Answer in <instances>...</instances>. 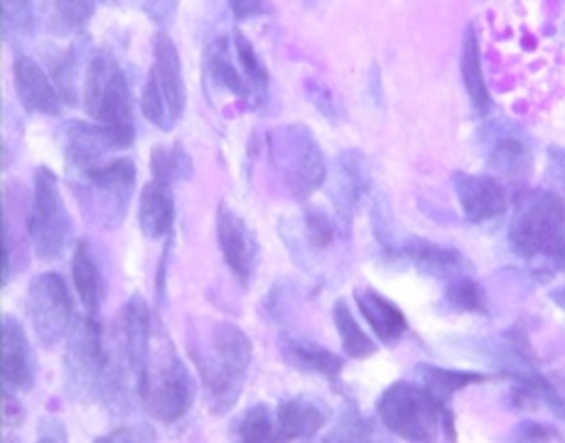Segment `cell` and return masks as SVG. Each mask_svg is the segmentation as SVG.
Wrapping results in <instances>:
<instances>
[{
  "instance_id": "cell-15",
  "label": "cell",
  "mask_w": 565,
  "mask_h": 443,
  "mask_svg": "<svg viewBox=\"0 0 565 443\" xmlns=\"http://www.w3.org/2000/svg\"><path fill=\"white\" fill-rule=\"evenodd\" d=\"M13 82L20 104L32 114L60 116L62 114V96L57 86L52 84L47 72L28 55H15L13 60Z\"/></svg>"
},
{
  "instance_id": "cell-4",
  "label": "cell",
  "mask_w": 565,
  "mask_h": 443,
  "mask_svg": "<svg viewBox=\"0 0 565 443\" xmlns=\"http://www.w3.org/2000/svg\"><path fill=\"white\" fill-rule=\"evenodd\" d=\"M136 394L146 414L160 424H175L190 414L194 404V380L166 333H160V348H150L143 372L136 380Z\"/></svg>"
},
{
  "instance_id": "cell-32",
  "label": "cell",
  "mask_w": 565,
  "mask_h": 443,
  "mask_svg": "<svg viewBox=\"0 0 565 443\" xmlns=\"http://www.w3.org/2000/svg\"><path fill=\"white\" fill-rule=\"evenodd\" d=\"M445 300L462 313H484L487 310V298H484V288L477 284V281L465 274L452 278L448 288H445Z\"/></svg>"
},
{
  "instance_id": "cell-43",
  "label": "cell",
  "mask_w": 565,
  "mask_h": 443,
  "mask_svg": "<svg viewBox=\"0 0 565 443\" xmlns=\"http://www.w3.org/2000/svg\"><path fill=\"white\" fill-rule=\"evenodd\" d=\"M230 8L236 20L256 18L264 13V0H230Z\"/></svg>"
},
{
  "instance_id": "cell-18",
  "label": "cell",
  "mask_w": 565,
  "mask_h": 443,
  "mask_svg": "<svg viewBox=\"0 0 565 443\" xmlns=\"http://www.w3.org/2000/svg\"><path fill=\"white\" fill-rule=\"evenodd\" d=\"M328 424V409L308 397L282 399L276 409V441H306Z\"/></svg>"
},
{
  "instance_id": "cell-14",
  "label": "cell",
  "mask_w": 565,
  "mask_h": 443,
  "mask_svg": "<svg viewBox=\"0 0 565 443\" xmlns=\"http://www.w3.org/2000/svg\"><path fill=\"white\" fill-rule=\"evenodd\" d=\"M396 259H406L418 272L436 276V278H458L465 274H472V264L467 262L465 254L458 250H450V246H440L426 240H418V236H406L404 242L398 244V250L391 254Z\"/></svg>"
},
{
  "instance_id": "cell-30",
  "label": "cell",
  "mask_w": 565,
  "mask_h": 443,
  "mask_svg": "<svg viewBox=\"0 0 565 443\" xmlns=\"http://www.w3.org/2000/svg\"><path fill=\"white\" fill-rule=\"evenodd\" d=\"M232 40H234L238 67H242L246 82L252 84V89L256 94V104H260L266 99V92H268V70L264 67V62H260L258 52L252 45V40H248L242 30H234Z\"/></svg>"
},
{
  "instance_id": "cell-28",
  "label": "cell",
  "mask_w": 565,
  "mask_h": 443,
  "mask_svg": "<svg viewBox=\"0 0 565 443\" xmlns=\"http://www.w3.org/2000/svg\"><path fill=\"white\" fill-rule=\"evenodd\" d=\"M416 372L420 375V382L426 384L438 399H443V402H450V397L455 392H460V389H465V387L492 380V377H487V375L440 370V367H433V365H418Z\"/></svg>"
},
{
  "instance_id": "cell-5",
  "label": "cell",
  "mask_w": 565,
  "mask_h": 443,
  "mask_svg": "<svg viewBox=\"0 0 565 443\" xmlns=\"http://www.w3.org/2000/svg\"><path fill=\"white\" fill-rule=\"evenodd\" d=\"M138 168L130 158L99 160L72 172V190L77 192L86 220L99 226L121 224Z\"/></svg>"
},
{
  "instance_id": "cell-20",
  "label": "cell",
  "mask_w": 565,
  "mask_h": 443,
  "mask_svg": "<svg viewBox=\"0 0 565 443\" xmlns=\"http://www.w3.org/2000/svg\"><path fill=\"white\" fill-rule=\"evenodd\" d=\"M354 300L364 320L372 326L374 335L382 342L396 345L408 333V320L404 316V310H401L396 304H391V300L379 294V291L374 288L356 291Z\"/></svg>"
},
{
  "instance_id": "cell-23",
  "label": "cell",
  "mask_w": 565,
  "mask_h": 443,
  "mask_svg": "<svg viewBox=\"0 0 565 443\" xmlns=\"http://www.w3.org/2000/svg\"><path fill=\"white\" fill-rule=\"evenodd\" d=\"M280 350L286 355V360L290 365H296L298 370L322 375L324 380L334 382L340 372L344 370V360L340 355H334L332 350L322 348L318 342L310 340H300V338H286L280 342Z\"/></svg>"
},
{
  "instance_id": "cell-33",
  "label": "cell",
  "mask_w": 565,
  "mask_h": 443,
  "mask_svg": "<svg viewBox=\"0 0 565 443\" xmlns=\"http://www.w3.org/2000/svg\"><path fill=\"white\" fill-rule=\"evenodd\" d=\"M234 434H236V439L252 441V443L276 441V424H274V419H270L268 407L256 404L252 409H246L242 419L236 421Z\"/></svg>"
},
{
  "instance_id": "cell-17",
  "label": "cell",
  "mask_w": 565,
  "mask_h": 443,
  "mask_svg": "<svg viewBox=\"0 0 565 443\" xmlns=\"http://www.w3.org/2000/svg\"><path fill=\"white\" fill-rule=\"evenodd\" d=\"M153 55L156 64L153 72L158 86L162 92V99L168 104L170 112V122L175 126L182 114H184V104H188V89H184V80H182V62H180V52L175 48V42L170 40L168 32H158L153 38Z\"/></svg>"
},
{
  "instance_id": "cell-39",
  "label": "cell",
  "mask_w": 565,
  "mask_h": 443,
  "mask_svg": "<svg viewBox=\"0 0 565 443\" xmlns=\"http://www.w3.org/2000/svg\"><path fill=\"white\" fill-rule=\"evenodd\" d=\"M143 13L158 25H166L175 15L180 0H138Z\"/></svg>"
},
{
  "instance_id": "cell-29",
  "label": "cell",
  "mask_w": 565,
  "mask_h": 443,
  "mask_svg": "<svg viewBox=\"0 0 565 443\" xmlns=\"http://www.w3.org/2000/svg\"><path fill=\"white\" fill-rule=\"evenodd\" d=\"M192 158L184 154L180 144L175 146H156L150 150V172H153V180L162 182V186H172L178 180L192 178Z\"/></svg>"
},
{
  "instance_id": "cell-6",
  "label": "cell",
  "mask_w": 565,
  "mask_h": 443,
  "mask_svg": "<svg viewBox=\"0 0 565 443\" xmlns=\"http://www.w3.org/2000/svg\"><path fill=\"white\" fill-rule=\"evenodd\" d=\"M270 166L286 182L288 192L298 202H306L312 192L322 188L328 178V166L318 140L306 126H280L268 134Z\"/></svg>"
},
{
  "instance_id": "cell-11",
  "label": "cell",
  "mask_w": 565,
  "mask_h": 443,
  "mask_svg": "<svg viewBox=\"0 0 565 443\" xmlns=\"http://www.w3.org/2000/svg\"><path fill=\"white\" fill-rule=\"evenodd\" d=\"M216 242L234 278L248 288L258 266V242L248 224L222 202L216 210Z\"/></svg>"
},
{
  "instance_id": "cell-2",
  "label": "cell",
  "mask_w": 565,
  "mask_h": 443,
  "mask_svg": "<svg viewBox=\"0 0 565 443\" xmlns=\"http://www.w3.org/2000/svg\"><path fill=\"white\" fill-rule=\"evenodd\" d=\"M509 246L524 262L543 259L565 272V198L551 190L521 194L509 220Z\"/></svg>"
},
{
  "instance_id": "cell-36",
  "label": "cell",
  "mask_w": 565,
  "mask_h": 443,
  "mask_svg": "<svg viewBox=\"0 0 565 443\" xmlns=\"http://www.w3.org/2000/svg\"><path fill=\"white\" fill-rule=\"evenodd\" d=\"M62 30H82L94 15V0H50Z\"/></svg>"
},
{
  "instance_id": "cell-3",
  "label": "cell",
  "mask_w": 565,
  "mask_h": 443,
  "mask_svg": "<svg viewBox=\"0 0 565 443\" xmlns=\"http://www.w3.org/2000/svg\"><path fill=\"white\" fill-rule=\"evenodd\" d=\"M382 424L406 441H436V434H445L455 441V416L448 402H443L423 382L401 380L391 384L376 404Z\"/></svg>"
},
{
  "instance_id": "cell-9",
  "label": "cell",
  "mask_w": 565,
  "mask_h": 443,
  "mask_svg": "<svg viewBox=\"0 0 565 443\" xmlns=\"http://www.w3.org/2000/svg\"><path fill=\"white\" fill-rule=\"evenodd\" d=\"M30 236L32 250L42 262L60 259L72 240V220L60 194L57 176L45 166L35 170L30 198Z\"/></svg>"
},
{
  "instance_id": "cell-35",
  "label": "cell",
  "mask_w": 565,
  "mask_h": 443,
  "mask_svg": "<svg viewBox=\"0 0 565 443\" xmlns=\"http://www.w3.org/2000/svg\"><path fill=\"white\" fill-rule=\"evenodd\" d=\"M302 234L310 244V250H328L334 242V222L330 214L320 208H306V218H302Z\"/></svg>"
},
{
  "instance_id": "cell-12",
  "label": "cell",
  "mask_w": 565,
  "mask_h": 443,
  "mask_svg": "<svg viewBox=\"0 0 565 443\" xmlns=\"http://www.w3.org/2000/svg\"><path fill=\"white\" fill-rule=\"evenodd\" d=\"M3 230H6V266L3 281L8 284L15 274L25 272L30 264V200L25 188L3 182Z\"/></svg>"
},
{
  "instance_id": "cell-47",
  "label": "cell",
  "mask_w": 565,
  "mask_h": 443,
  "mask_svg": "<svg viewBox=\"0 0 565 443\" xmlns=\"http://www.w3.org/2000/svg\"><path fill=\"white\" fill-rule=\"evenodd\" d=\"M102 3H106V6H118V3H121V0H102Z\"/></svg>"
},
{
  "instance_id": "cell-24",
  "label": "cell",
  "mask_w": 565,
  "mask_h": 443,
  "mask_svg": "<svg viewBox=\"0 0 565 443\" xmlns=\"http://www.w3.org/2000/svg\"><path fill=\"white\" fill-rule=\"evenodd\" d=\"M531 150L526 148V144L521 138L514 136H502L494 144L492 154H489V170L494 172V178L502 182H516L521 186L529 176H531Z\"/></svg>"
},
{
  "instance_id": "cell-7",
  "label": "cell",
  "mask_w": 565,
  "mask_h": 443,
  "mask_svg": "<svg viewBox=\"0 0 565 443\" xmlns=\"http://www.w3.org/2000/svg\"><path fill=\"white\" fill-rule=\"evenodd\" d=\"M64 370H67V387L74 399H86V402L102 399L104 402L111 355H108L106 333L94 316L74 320L67 355H64Z\"/></svg>"
},
{
  "instance_id": "cell-26",
  "label": "cell",
  "mask_w": 565,
  "mask_h": 443,
  "mask_svg": "<svg viewBox=\"0 0 565 443\" xmlns=\"http://www.w3.org/2000/svg\"><path fill=\"white\" fill-rule=\"evenodd\" d=\"M460 72H462L465 92L470 96L477 114H489V109H492V96H489L487 82H484L482 60H480V40H477V32L472 25L465 30Z\"/></svg>"
},
{
  "instance_id": "cell-42",
  "label": "cell",
  "mask_w": 565,
  "mask_h": 443,
  "mask_svg": "<svg viewBox=\"0 0 565 443\" xmlns=\"http://www.w3.org/2000/svg\"><path fill=\"white\" fill-rule=\"evenodd\" d=\"M514 439L516 441H558L561 436L553 429L536 424V421H526V424H521L514 431Z\"/></svg>"
},
{
  "instance_id": "cell-19",
  "label": "cell",
  "mask_w": 565,
  "mask_h": 443,
  "mask_svg": "<svg viewBox=\"0 0 565 443\" xmlns=\"http://www.w3.org/2000/svg\"><path fill=\"white\" fill-rule=\"evenodd\" d=\"M369 188V168L362 154H342L340 160H337V176H334V208L340 220L344 224H350L352 214L356 210V202L362 200V194Z\"/></svg>"
},
{
  "instance_id": "cell-1",
  "label": "cell",
  "mask_w": 565,
  "mask_h": 443,
  "mask_svg": "<svg viewBox=\"0 0 565 443\" xmlns=\"http://www.w3.org/2000/svg\"><path fill=\"white\" fill-rule=\"evenodd\" d=\"M188 350L210 394L214 414H226L242 394L246 372L254 360V345L248 335L234 323H214L206 338L190 333Z\"/></svg>"
},
{
  "instance_id": "cell-22",
  "label": "cell",
  "mask_w": 565,
  "mask_h": 443,
  "mask_svg": "<svg viewBox=\"0 0 565 443\" xmlns=\"http://www.w3.org/2000/svg\"><path fill=\"white\" fill-rule=\"evenodd\" d=\"M72 278H74V288H77V296L82 300L86 316L99 318L104 298H106V281L102 276L99 264L94 262L89 244H86L84 240L74 246Z\"/></svg>"
},
{
  "instance_id": "cell-21",
  "label": "cell",
  "mask_w": 565,
  "mask_h": 443,
  "mask_svg": "<svg viewBox=\"0 0 565 443\" xmlns=\"http://www.w3.org/2000/svg\"><path fill=\"white\" fill-rule=\"evenodd\" d=\"M138 224L148 240H166L175 226V200L162 182H148L138 200Z\"/></svg>"
},
{
  "instance_id": "cell-38",
  "label": "cell",
  "mask_w": 565,
  "mask_h": 443,
  "mask_svg": "<svg viewBox=\"0 0 565 443\" xmlns=\"http://www.w3.org/2000/svg\"><path fill=\"white\" fill-rule=\"evenodd\" d=\"M334 441H366L372 439V424L356 412V409L347 407V412L342 414L340 426L334 429Z\"/></svg>"
},
{
  "instance_id": "cell-10",
  "label": "cell",
  "mask_w": 565,
  "mask_h": 443,
  "mask_svg": "<svg viewBox=\"0 0 565 443\" xmlns=\"http://www.w3.org/2000/svg\"><path fill=\"white\" fill-rule=\"evenodd\" d=\"M25 310L42 348H54L70 335L74 326V300L67 281L47 272L30 281Z\"/></svg>"
},
{
  "instance_id": "cell-27",
  "label": "cell",
  "mask_w": 565,
  "mask_h": 443,
  "mask_svg": "<svg viewBox=\"0 0 565 443\" xmlns=\"http://www.w3.org/2000/svg\"><path fill=\"white\" fill-rule=\"evenodd\" d=\"M332 318H334L337 333H340V340H342L347 358L364 360V358H372V355H376V342L360 328V323L354 320L352 310L344 304V300H337L332 308Z\"/></svg>"
},
{
  "instance_id": "cell-34",
  "label": "cell",
  "mask_w": 565,
  "mask_h": 443,
  "mask_svg": "<svg viewBox=\"0 0 565 443\" xmlns=\"http://www.w3.org/2000/svg\"><path fill=\"white\" fill-rule=\"evenodd\" d=\"M140 112L148 118L150 124H156L160 131H170L172 122H170V112H168V104L162 99V92L158 86L156 74L150 72L143 92H140Z\"/></svg>"
},
{
  "instance_id": "cell-31",
  "label": "cell",
  "mask_w": 565,
  "mask_h": 443,
  "mask_svg": "<svg viewBox=\"0 0 565 443\" xmlns=\"http://www.w3.org/2000/svg\"><path fill=\"white\" fill-rule=\"evenodd\" d=\"M47 62L52 82L57 86L62 99L67 104H77V50L70 45L64 50L50 52Z\"/></svg>"
},
{
  "instance_id": "cell-41",
  "label": "cell",
  "mask_w": 565,
  "mask_h": 443,
  "mask_svg": "<svg viewBox=\"0 0 565 443\" xmlns=\"http://www.w3.org/2000/svg\"><path fill=\"white\" fill-rule=\"evenodd\" d=\"M25 421V409L18 402V397L10 394V389L3 387V429H18Z\"/></svg>"
},
{
  "instance_id": "cell-45",
  "label": "cell",
  "mask_w": 565,
  "mask_h": 443,
  "mask_svg": "<svg viewBox=\"0 0 565 443\" xmlns=\"http://www.w3.org/2000/svg\"><path fill=\"white\" fill-rule=\"evenodd\" d=\"M548 166L553 176H556L561 182H565V148H558V146L548 148Z\"/></svg>"
},
{
  "instance_id": "cell-13",
  "label": "cell",
  "mask_w": 565,
  "mask_h": 443,
  "mask_svg": "<svg viewBox=\"0 0 565 443\" xmlns=\"http://www.w3.org/2000/svg\"><path fill=\"white\" fill-rule=\"evenodd\" d=\"M452 186L470 222L497 220L509 210V192L494 176H467L458 170L452 176Z\"/></svg>"
},
{
  "instance_id": "cell-37",
  "label": "cell",
  "mask_w": 565,
  "mask_h": 443,
  "mask_svg": "<svg viewBox=\"0 0 565 443\" xmlns=\"http://www.w3.org/2000/svg\"><path fill=\"white\" fill-rule=\"evenodd\" d=\"M15 28L18 32L32 35L38 28V13H35V0H3V32Z\"/></svg>"
},
{
  "instance_id": "cell-46",
  "label": "cell",
  "mask_w": 565,
  "mask_h": 443,
  "mask_svg": "<svg viewBox=\"0 0 565 443\" xmlns=\"http://www.w3.org/2000/svg\"><path fill=\"white\" fill-rule=\"evenodd\" d=\"M553 300H556V304L565 310V288H563V291H556V294H553Z\"/></svg>"
},
{
  "instance_id": "cell-8",
  "label": "cell",
  "mask_w": 565,
  "mask_h": 443,
  "mask_svg": "<svg viewBox=\"0 0 565 443\" xmlns=\"http://www.w3.org/2000/svg\"><path fill=\"white\" fill-rule=\"evenodd\" d=\"M84 106L96 124L136 131L128 80L121 64L108 50H99L89 62L84 82Z\"/></svg>"
},
{
  "instance_id": "cell-40",
  "label": "cell",
  "mask_w": 565,
  "mask_h": 443,
  "mask_svg": "<svg viewBox=\"0 0 565 443\" xmlns=\"http://www.w3.org/2000/svg\"><path fill=\"white\" fill-rule=\"evenodd\" d=\"M306 92L310 96V104L318 106V109L328 116V118H334V99H332V92L328 89V86L320 84L318 80H308L306 82Z\"/></svg>"
},
{
  "instance_id": "cell-44",
  "label": "cell",
  "mask_w": 565,
  "mask_h": 443,
  "mask_svg": "<svg viewBox=\"0 0 565 443\" xmlns=\"http://www.w3.org/2000/svg\"><path fill=\"white\" fill-rule=\"evenodd\" d=\"M40 441H64L67 436H64V426L60 424L57 419L52 416H45L40 421Z\"/></svg>"
},
{
  "instance_id": "cell-25",
  "label": "cell",
  "mask_w": 565,
  "mask_h": 443,
  "mask_svg": "<svg viewBox=\"0 0 565 443\" xmlns=\"http://www.w3.org/2000/svg\"><path fill=\"white\" fill-rule=\"evenodd\" d=\"M206 67H210V77H212L214 84L224 86L226 92L238 96V99H244V102H248L252 106H258L252 84L246 82L242 70L234 67L230 40L216 38V42H214L212 50H210V55H206Z\"/></svg>"
},
{
  "instance_id": "cell-16",
  "label": "cell",
  "mask_w": 565,
  "mask_h": 443,
  "mask_svg": "<svg viewBox=\"0 0 565 443\" xmlns=\"http://www.w3.org/2000/svg\"><path fill=\"white\" fill-rule=\"evenodd\" d=\"M0 375L3 387L15 392H30L35 384L30 342L23 323L13 316H3V352H0Z\"/></svg>"
}]
</instances>
